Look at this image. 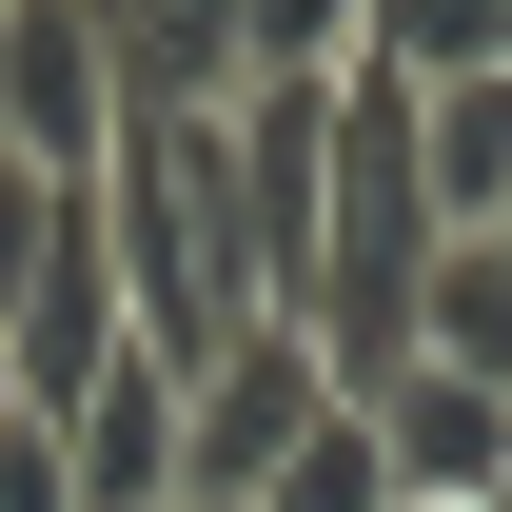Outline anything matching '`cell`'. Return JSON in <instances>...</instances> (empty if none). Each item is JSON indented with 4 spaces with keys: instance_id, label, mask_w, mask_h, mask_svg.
<instances>
[{
    "instance_id": "52a82bcc",
    "label": "cell",
    "mask_w": 512,
    "mask_h": 512,
    "mask_svg": "<svg viewBox=\"0 0 512 512\" xmlns=\"http://www.w3.org/2000/svg\"><path fill=\"white\" fill-rule=\"evenodd\" d=\"M414 355H434V375H473V394H512V256H493V237H453V256H434Z\"/></svg>"
},
{
    "instance_id": "277c9868",
    "label": "cell",
    "mask_w": 512,
    "mask_h": 512,
    "mask_svg": "<svg viewBox=\"0 0 512 512\" xmlns=\"http://www.w3.org/2000/svg\"><path fill=\"white\" fill-rule=\"evenodd\" d=\"M99 99H119V119H237L256 99V20H217V0H119V20H99Z\"/></svg>"
},
{
    "instance_id": "6da1fadb",
    "label": "cell",
    "mask_w": 512,
    "mask_h": 512,
    "mask_svg": "<svg viewBox=\"0 0 512 512\" xmlns=\"http://www.w3.org/2000/svg\"><path fill=\"white\" fill-rule=\"evenodd\" d=\"M355 394H335V355L296 316H256L237 355H197L178 375V512H256L276 473H296V434H335Z\"/></svg>"
},
{
    "instance_id": "9c48e42d",
    "label": "cell",
    "mask_w": 512,
    "mask_h": 512,
    "mask_svg": "<svg viewBox=\"0 0 512 512\" xmlns=\"http://www.w3.org/2000/svg\"><path fill=\"white\" fill-rule=\"evenodd\" d=\"M0 512H79V453H60V414H0Z\"/></svg>"
},
{
    "instance_id": "ba28073f",
    "label": "cell",
    "mask_w": 512,
    "mask_h": 512,
    "mask_svg": "<svg viewBox=\"0 0 512 512\" xmlns=\"http://www.w3.org/2000/svg\"><path fill=\"white\" fill-rule=\"evenodd\" d=\"M256 512H394V453H375V414H335V434H296V473Z\"/></svg>"
},
{
    "instance_id": "7a4b0ae2",
    "label": "cell",
    "mask_w": 512,
    "mask_h": 512,
    "mask_svg": "<svg viewBox=\"0 0 512 512\" xmlns=\"http://www.w3.org/2000/svg\"><path fill=\"white\" fill-rule=\"evenodd\" d=\"M0 158H40L60 197L119 158V99H99V20H79V0H20V20H0Z\"/></svg>"
},
{
    "instance_id": "8992f818",
    "label": "cell",
    "mask_w": 512,
    "mask_h": 512,
    "mask_svg": "<svg viewBox=\"0 0 512 512\" xmlns=\"http://www.w3.org/2000/svg\"><path fill=\"white\" fill-rule=\"evenodd\" d=\"M414 197H434V237H493L512 217V60L414 99Z\"/></svg>"
},
{
    "instance_id": "3957f363",
    "label": "cell",
    "mask_w": 512,
    "mask_h": 512,
    "mask_svg": "<svg viewBox=\"0 0 512 512\" xmlns=\"http://www.w3.org/2000/svg\"><path fill=\"white\" fill-rule=\"evenodd\" d=\"M355 414H375V453H394V512H493L512 493V394H473V375L414 355V375H375Z\"/></svg>"
},
{
    "instance_id": "5b68a950",
    "label": "cell",
    "mask_w": 512,
    "mask_h": 512,
    "mask_svg": "<svg viewBox=\"0 0 512 512\" xmlns=\"http://www.w3.org/2000/svg\"><path fill=\"white\" fill-rule=\"evenodd\" d=\"M60 453H79V512H178V375L119 335V355L60 394Z\"/></svg>"
}]
</instances>
